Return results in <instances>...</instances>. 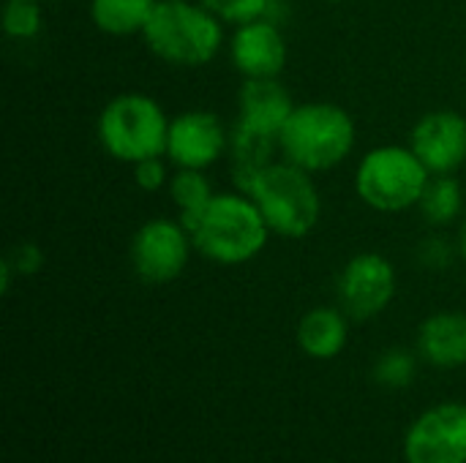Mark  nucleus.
Wrapping results in <instances>:
<instances>
[{
    "mask_svg": "<svg viewBox=\"0 0 466 463\" xmlns=\"http://www.w3.org/2000/svg\"><path fill=\"white\" fill-rule=\"evenodd\" d=\"M279 145L287 161L306 172H325L341 164L355 147V120L347 109L328 101L295 106L281 128Z\"/></svg>",
    "mask_w": 466,
    "mask_h": 463,
    "instance_id": "1",
    "label": "nucleus"
},
{
    "mask_svg": "<svg viewBox=\"0 0 466 463\" xmlns=\"http://www.w3.org/2000/svg\"><path fill=\"white\" fill-rule=\"evenodd\" d=\"M270 226L248 194H216L191 232L194 246L218 265H243L268 243Z\"/></svg>",
    "mask_w": 466,
    "mask_h": 463,
    "instance_id": "2",
    "label": "nucleus"
},
{
    "mask_svg": "<svg viewBox=\"0 0 466 463\" xmlns=\"http://www.w3.org/2000/svg\"><path fill=\"white\" fill-rule=\"evenodd\" d=\"M147 46L172 65H205L221 46V19L202 3L158 0L142 30Z\"/></svg>",
    "mask_w": 466,
    "mask_h": 463,
    "instance_id": "3",
    "label": "nucleus"
},
{
    "mask_svg": "<svg viewBox=\"0 0 466 463\" xmlns=\"http://www.w3.org/2000/svg\"><path fill=\"white\" fill-rule=\"evenodd\" d=\"M248 196L262 210L270 232L281 237L309 235L322 213L319 191L311 180V172L300 169L292 161H276L268 172H262Z\"/></svg>",
    "mask_w": 466,
    "mask_h": 463,
    "instance_id": "4",
    "label": "nucleus"
},
{
    "mask_svg": "<svg viewBox=\"0 0 466 463\" xmlns=\"http://www.w3.org/2000/svg\"><path fill=\"white\" fill-rule=\"evenodd\" d=\"M98 139L104 150L126 164H139L167 153L169 120L164 109L139 93L117 96L106 104L98 120Z\"/></svg>",
    "mask_w": 466,
    "mask_h": 463,
    "instance_id": "5",
    "label": "nucleus"
},
{
    "mask_svg": "<svg viewBox=\"0 0 466 463\" xmlns=\"http://www.w3.org/2000/svg\"><path fill=\"white\" fill-rule=\"evenodd\" d=\"M431 172L415 156L412 147L382 145L363 156L355 188L360 199L382 213H401L420 202Z\"/></svg>",
    "mask_w": 466,
    "mask_h": 463,
    "instance_id": "6",
    "label": "nucleus"
},
{
    "mask_svg": "<svg viewBox=\"0 0 466 463\" xmlns=\"http://www.w3.org/2000/svg\"><path fill=\"white\" fill-rule=\"evenodd\" d=\"M191 232L169 218H156L139 226L131 243V262L145 284H169L186 265L191 251Z\"/></svg>",
    "mask_w": 466,
    "mask_h": 463,
    "instance_id": "7",
    "label": "nucleus"
},
{
    "mask_svg": "<svg viewBox=\"0 0 466 463\" xmlns=\"http://www.w3.org/2000/svg\"><path fill=\"white\" fill-rule=\"evenodd\" d=\"M407 463H466V407L440 404L423 412L404 437Z\"/></svg>",
    "mask_w": 466,
    "mask_h": 463,
    "instance_id": "8",
    "label": "nucleus"
},
{
    "mask_svg": "<svg viewBox=\"0 0 466 463\" xmlns=\"http://www.w3.org/2000/svg\"><path fill=\"white\" fill-rule=\"evenodd\" d=\"M396 297V270L382 254H358L347 262L339 278L341 311L350 319L366 322L382 314Z\"/></svg>",
    "mask_w": 466,
    "mask_h": 463,
    "instance_id": "9",
    "label": "nucleus"
},
{
    "mask_svg": "<svg viewBox=\"0 0 466 463\" xmlns=\"http://www.w3.org/2000/svg\"><path fill=\"white\" fill-rule=\"evenodd\" d=\"M410 147L431 175H451L466 161V120L459 112H429L410 134Z\"/></svg>",
    "mask_w": 466,
    "mask_h": 463,
    "instance_id": "10",
    "label": "nucleus"
},
{
    "mask_svg": "<svg viewBox=\"0 0 466 463\" xmlns=\"http://www.w3.org/2000/svg\"><path fill=\"white\" fill-rule=\"evenodd\" d=\"M227 147V131L221 120L208 109H191L169 123L167 156L180 169H205Z\"/></svg>",
    "mask_w": 466,
    "mask_h": 463,
    "instance_id": "11",
    "label": "nucleus"
},
{
    "mask_svg": "<svg viewBox=\"0 0 466 463\" xmlns=\"http://www.w3.org/2000/svg\"><path fill=\"white\" fill-rule=\"evenodd\" d=\"M232 63L246 79L279 76L287 65V41L279 25L268 19H251L232 35Z\"/></svg>",
    "mask_w": 466,
    "mask_h": 463,
    "instance_id": "12",
    "label": "nucleus"
},
{
    "mask_svg": "<svg viewBox=\"0 0 466 463\" xmlns=\"http://www.w3.org/2000/svg\"><path fill=\"white\" fill-rule=\"evenodd\" d=\"M292 112L295 104L287 87L279 82V76L246 79L240 90V126H248L270 136H281V128L287 126Z\"/></svg>",
    "mask_w": 466,
    "mask_h": 463,
    "instance_id": "13",
    "label": "nucleus"
},
{
    "mask_svg": "<svg viewBox=\"0 0 466 463\" xmlns=\"http://www.w3.org/2000/svg\"><path fill=\"white\" fill-rule=\"evenodd\" d=\"M418 349L426 363L437 368L466 366V314L445 311L434 314L420 325Z\"/></svg>",
    "mask_w": 466,
    "mask_h": 463,
    "instance_id": "14",
    "label": "nucleus"
},
{
    "mask_svg": "<svg viewBox=\"0 0 466 463\" xmlns=\"http://www.w3.org/2000/svg\"><path fill=\"white\" fill-rule=\"evenodd\" d=\"M276 147H281L279 136H270V134H262V131H254V128L238 123L235 134L229 139V158H232L235 186L243 194H248L251 186L257 183V177L276 164L273 161Z\"/></svg>",
    "mask_w": 466,
    "mask_h": 463,
    "instance_id": "15",
    "label": "nucleus"
},
{
    "mask_svg": "<svg viewBox=\"0 0 466 463\" xmlns=\"http://www.w3.org/2000/svg\"><path fill=\"white\" fill-rule=\"evenodd\" d=\"M350 338L347 314L336 308H311L298 325V344L314 360H333Z\"/></svg>",
    "mask_w": 466,
    "mask_h": 463,
    "instance_id": "16",
    "label": "nucleus"
},
{
    "mask_svg": "<svg viewBox=\"0 0 466 463\" xmlns=\"http://www.w3.org/2000/svg\"><path fill=\"white\" fill-rule=\"evenodd\" d=\"M156 3L158 0H93L90 14L98 30L109 35H134L145 30Z\"/></svg>",
    "mask_w": 466,
    "mask_h": 463,
    "instance_id": "17",
    "label": "nucleus"
},
{
    "mask_svg": "<svg viewBox=\"0 0 466 463\" xmlns=\"http://www.w3.org/2000/svg\"><path fill=\"white\" fill-rule=\"evenodd\" d=\"M169 196L180 210V224L194 232L216 194L202 169H180L169 183Z\"/></svg>",
    "mask_w": 466,
    "mask_h": 463,
    "instance_id": "18",
    "label": "nucleus"
},
{
    "mask_svg": "<svg viewBox=\"0 0 466 463\" xmlns=\"http://www.w3.org/2000/svg\"><path fill=\"white\" fill-rule=\"evenodd\" d=\"M461 205H464V191H461V183L451 175H437V177H429L426 188H423V196L418 202L420 213L426 216V221L431 226H448L459 218L461 213Z\"/></svg>",
    "mask_w": 466,
    "mask_h": 463,
    "instance_id": "19",
    "label": "nucleus"
},
{
    "mask_svg": "<svg viewBox=\"0 0 466 463\" xmlns=\"http://www.w3.org/2000/svg\"><path fill=\"white\" fill-rule=\"evenodd\" d=\"M415 374H418V363L404 349H388L374 366V379L385 390H407Z\"/></svg>",
    "mask_w": 466,
    "mask_h": 463,
    "instance_id": "20",
    "label": "nucleus"
},
{
    "mask_svg": "<svg viewBox=\"0 0 466 463\" xmlns=\"http://www.w3.org/2000/svg\"><path fill=\"white\" fill-rule=\"evenodd\" d=\"M199 3L205 8H210L218 19L243 25V22L259 19L268 11L270 0H199Z\"/></svg>",
    "mask_w": 466,
    "mask_h": 463,
    "instance_id": "21",
    "label": "nucleus"
},
{
    "mask_svg": "<svg viewBox=\"0 0 466 463\" xmlns=\"http://www.w3.org/2000/svg\"><path fill=\"white\" fill-rule=\"evenodd\" d=\"M5 30L11 35H30L38 30V11L30 3H11L5 11Z\"/></svg>",
    "mask_w": 466,
    "mask_h": 463,
    "instance_id": "22",
    "label": "nucleus"
},
{
    "mask_svg": "<svg viewBox=\"0 0 466 463\" xmlns=\"http://www.w3.org/2000/svg\"><path fill=\"white\" fill-rule=\"evenodd\" d=\"M418 257H420V262H423L426 267H431V270H445V267L451 265V259H453V248H451V243H448L445 237H429V240H423Z\"/></svg>",
    "mask_w": 466,
    "mask_h": 463,
    "instance_id": "23",
    "label": "nucleus"
},
{
    "mask_svg": "<svg viewBox=\"0 0 466 463\" xmlns=\"http://www.w3.org/2000/svg\"><path fill=\"white\" fill-rule=\"evenodd\" d=\"M134 172H137V183H139L145 191H158V188L167 183V169H164V164H161L158 156L134 164Z\"/></svg>",
    "mask_w": 466,
    "mask_h": 463,
    "instance_id": "24",
    "label": "nucleus"
},
{
    "mask_svg": "<svg viewBox=\"0 0 466 463\" xmlns=\"http://www.w3.org/2000/svg\"><path fill=\"white\" fill-rule=\"evenodd\" d=\"M11 265H16L19 273L30 276V273H35V270L44 265V254H41L33 243H25V246H19V248L14 251V262H11Z\"/></svg>",
    "mask_w": 466,
    "mask_h": 463,
    "instance_id": "25",
    "label": "nucleus"
},
{
    "mask_svg": "<svg viewBox=\"0 0 466 463\" xmlns=\"http://www.w3.org/2000/svg\"><path fill=\"white\" fill-rule=\"evenodd\" d=\"M459 251H461V257H464V262H466V224L461 226V237H459Z\"/></svg>",
    "mask_w": 466,
    "mask_h": 463,
    "instance_id": "26",
    "label": "nucleus"
},
{
    "mask_svg": "<svg viewBox=\"0 0 466 463\" xmlns=\"http://www.w3.org/2000/svg\"><path fill=\"white\" fill-rule=\"evenodd\" d=\"M330 3H339V0H330Z\"/></svg>",
    "mask_w": 466,
    "mask_h": 463,
    "instance_id": "27",
    "label": "nucleus"
}]
</instances>
